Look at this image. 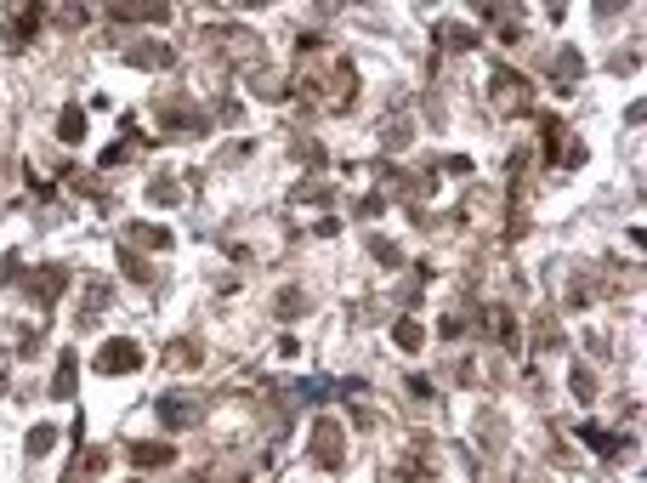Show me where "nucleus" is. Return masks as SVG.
<instances>
[{
	"mask_svg": "<svg viewBox=\"0 0 647 483\" xmlns=\"http://www.w3.org/2000/svg\"><path fill=\"white\" fill-rule=\"evenodd\" d=\"M568 387H574V398H579V404H591V398H596V375H591L585 364H579V370L568 375Z\"/></svg>",
	"mask_w": 647,
	"mask_h": 483,
	"instance_id": "obj_18",
	"label": "nucleus"
},
{
	"mask_svg": "<svg viewBox=\"0 0 647 483\" xmlns=\"http://www.w3.org/2000/svg\"><path fill=\"white\" fill-rule=\"evenodd\" d=\"M494 330H500V342H517V324H511V313H506V307L494 313Z\"/></svg>",
	"mask_w": 647,
	"mask_h": 483,
	"instance_id": "obj_24",
	"label": "nucleus"
},
{
	"mask_svg": "<svg viewBox=\"0 0 647 483\" xmlns=\"http://www.w3.org/2000/svg\"><path fill=\"white\" fill-rule=\"evenodd\" d=\"M370 250H375V262H386V267H398V262H403V250H398L392 239H381V234H370Z\"/></svg>",
	"mask_w": 647,
	"mask_h": 483,
	"instance_id": "obj_22",
	"label": "nucleus"
},
{
	"mask_svg": "<svg viewBox=\"0 0 647 483\" xmlns=\"http://www.w3.org/2000/svg\"><path fill=\"white\" fill-rule=\"evenodd\" d=\"M579 69H585V57H579V52H563V57H556V86H574Z\"/></svg>",
	"mask_w": 647,
	"mask_h": 483,
	"instance_id": "obj_21",
	"label": "nucleus"
},
{
	"mask_svg": "<svg viewBox=\"0 0 647 483\" xmlns=\"http://www.w3.org/2000/svg\"><path fill=\"white\" fill-rule=\"evenodd\" d=\"M307 455H313V467H324V472H341V467H347V432H341L335 415H318V421H313Z\"/></svg>",
	"mask_w": 647,
	"mask_h": 483,
	"instance_id": "obj_1",
	"label": "nucleus"
},
{
	"mask_svg": "<svg viewBox=\"0 0 647 483\" xmlns=\"http://www.w3.org/2000/svg\"><path fill=\"white\" fill-rule=\"evenodd\" d=\"M74 382H80V359H74V353H63L57 375H52V398H74Z\"/></svg>",
	"mask_w": 647,
	"mask_h": 483,
	"instance_id": "obj_12",
	"label": "nucleus"
},
{
	"mask_svg": "<svg viewBox=\"0 0 647 483\" xmlns=\"http://www.w3.org/2000/svg\"><path fill=\"white\" fill-rule=\"evenodd\" d=\"M438 40H443L449 52H471V46H478V29H466V24H443Z\"/></svg>",
	"mask_w": 647,
	"mask_h": 483,
	"instance_id": "obj_14",
	"label": "nucleus"
},
{
	"mask_svg": "<svg viewBox=\"0 0 647 483\" xmlns=\"http://www.w3.org/2000/svg\"><path fill=\"white\" fill-rule=\"evenodd\" d=\"M57 137L63 142H85V109H80V102H69V109L57 114Z\"/></svg>",
	"mask_w": 647,
	"mask_h": 483,
	"instance_id": "obj_13",
	"label": "nucleus"
},
{
	"mask_svg": "<svg viewBox=\"0 0 647 483\" xmlns=\"http://www.w3.org/2000/svg\"><path fill=\"white\" fill-rule=\"evenodd\" d=\"M74 472H85V478L108 472V449H97V444H92V449H80V467H74Z\"/></svg>",
	"mask_w": 647,
	"mask_h": 483,
	"instance_id": "obj_20",
	"label": "nucleus"
},
{
	"mask_svg": "<svg viewBox=\"0 0 647 483\" xmlns=\"http://www.w3.org/2000/svg\"><path fill=\"white\" fill-rule=\"evenodd\" d=\"M170 444H131V467H142V472H159V467H170Z\"/></svg>",
	"mask_w": 647,
	"mask_h": 483,
	"instance_id": "obj_11",
	"label": "nucleus"
},
{
	"mask_svg": "<svg viewBox=\"0 0 647 483\" xmlns=\"http://www.w3.org/2000/svg\"><path fill=\"white\" fill-rule=\"evenodd\" d=\"M301 307H307V296H301V290H285V296H278V313H285V319H295Z\"/></svg>",
	"mask_w": 647,
	"mask_h": 483,
	"instance_id": "obj_23",
	"label": "nucleus"
},
{
	"mask_svg": "<svg viewBox=\"0 0 647 483\" xmlns=\"http://www.w3.org/2000/svg\"><path fill=\"white\" fill-rule=\"evenodd\" d=\"M159 421H165L170 432H188V427H199V421H205V404H199V398H177V392H165V398H159Z\"/></svg>",
	"mask_w": 647,
	"mask_h": 483,
	"instance_id": "obj_5",
	"label": "nucleus"
},
{
	"mask_svg": "<svg viewBox=\"0 0 647 483\" xmlns=\"http://www.w3.org/2000/svg\"><path fill=\"white\" fill-rule=\"evenodd\" d=\"M125 63H131V69H170L177 52H170L165 40H137V46H125Z\"/></svg>",
	"mask_w": 647,
	"mask_h": 483,
	"instance_id": "obj_7",
	"label": "nucleus"
},
{
	"mask_svg": "<svg viewBox=\"0 0 647 483\" xmlns=\"http://www.w3.org/2000/svg\"><path fill=\"white\" fill-rule=\"evenodd\" d=\"M63 285H69V267L46 262V267H34V279H29V296H34L40 307H52V302L63 296Z\"/></svg>",
	"mask_w": 647,
	"mask_h": 483,
	"instance_id": "obj_6",
	"label": "nucleus"
},
{
	"mask_svg": "<svg viewBox=\"0 0 647 483\" xmlns=\"http://www.w3.org/2000/svg\"><path fill=\"white\" fill-rule=\"evenodd\" d=\"M131 154H137V149H131V142H114V149H108V154H102V165H120V159H131Z\"/></svg>",
	"mask_w": 647,
	"mask_h": 483,
	"instance_id": "obj_25",
	"label": "nucleus"
},
{
	"mask_svg": "<svg viewBox=\"0 0 647 483\" xmlns=\"http://www.w3.org/2000/svg\"><path fill=\"white\" fill-rule=\"evenodd\" d=\"M488 97H494V109H500V114H523L528 109V80L517 74V69H494Z\"/></svg>",
	"mask_w": 647,
	"mask_h": 483,
	"instance_id": "obj_3",
	"label": "nucleus"
},
{
	"mask_svg": "<svg viewBox=\"0 0 647 483\" xmlns=\"http://www.w3.org/2000/svg\"><path fill=\"white\" fill-rule=\"evenodd\" d=\"M125 245H142V250H165V245H170V234H165L159 222H131V227H125Z\"/></svg>",
	"mask_w": 647,
	"mask_h": 483,
	"instance_id": "obj_10",
	"label": "nucleus"
},
{
	"mask_svg": "<svg viewBox=\"0 0 647 483\" xmlns=\"http://www.w3.org/2000/svg\"><path fill=\"white\" fill-rule=\"evenodd\" d=\"M57 444V427L52 421H40V427H29V455H46Z\"/></svg>",
	"mask_w": 647,
	"mask_h": 483,
	"instance_id": "obj_19",
	"label": "nucleus"
},
{
	"mask_svg": "<svg viewBox=\"0 0 647 483\" xmlns=\"http://www.w3.org/2000/svg\"><path fill=\"white\" fill-rule=\"evenodd\" d=\"M120 267H125V273H131V279H137V285H154V267H148V262L137 256V250H131V245H125V250H120Z\"/></svg>",
	"mask_w": 647,
	"mask_h": 483,
	"instance_id": "obj_17",
	"label": "nucleus"
},
{
	"mask_svg": "<svg viewBox=\"0 0 647 483\" xmlns=\"http://www.w3.org/2000/svg\"><path fill=\"white\" fill-rule=\"evenodd\" d=\"M165 364H170V370H199V364H205V347L193 342V335H177V342L165 347Z\"/></svg>",
	"mask_w": 647,
	"mask_h": 483,
	"instance_id": "obj_9",
	"label": "nucleus"
},
{
	"mask_svg": "<svg viewBox=\"0 0 647 483\" xmlns=\"http://www.w3.org/2000/svg\"><path fill=\"white\" fill-rule=\"evenodd\" d=\"M46 24V6L40 0H29L24 12H12V24H6V46H29V34Z\"/></svg>",
	"mask_w": 647,
	"mask_h": 483,
	"instance_id": "obj_8",
	"label": "nucleus"
},
{
	"mask_svg": "<svg viewBox=\"0 0 647 483\" xmlns=\"http://www.w3.org/2000/svg\"><path fill=\"white\" fill-rule=\"evenodd\" d=\"M148 199H154V205H182V182L177 177H154V182H148Z\"/></svg>",
	"mask_w": 647,
	"mask_h": 483,
	"instance_id": "obj_15",
	"label": "nucleus"
},
{
	"mask_svg": "<svg viewBox=\"0 0 647 483\" xmlns=\"http://www.w3.org/2000/svg\"><path fill=\"white\" fill-rule=\"evenodd\" d=\"M159 125H165L170 137H177V131H182V137H199V131H205V114L193 109L188 97H159Z\"/></svg>",
	"mask_w": 647,
	"mask_h": 483,
	"instance_id": "obj_4",
	"label": "nucleus"
},
{
	"mask_svg": "<svg viewBox=\"0 0 647 483\" xmlns=\"http://www.w3.org/2000/svg\"><path fill=\"white\" fill-rule=\"evenodd\" d=\"M392 342H398L403 353H420V342H426V330H420L415 319H398V324H392Z\"/></svg>",
	"mask_w": 647,
	"mask_h": 483,
	"instance_id": "obj_16",
	"label": "nucleus"
},
{
	"mask_svg": "<svg viewBox=\"0 0 647 483\" xmlns=\"http://www.w3.org/2000/svg\"><path fill=\"white\" fill-rule=\"evenodd\" d=\"M97 375H131V370H142V347L131 342V335H114V342H102L97 347Z\"/></svg>",
	"mask_w": 647,
	"mask_h": 483,
	"instance_id": "obj_2",
	"label": "nucleus"
}]
</instances>
